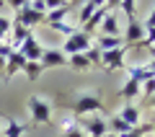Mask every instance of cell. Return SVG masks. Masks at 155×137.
<instances>
[{
	"label": "cell",
	"instance_id": "6da1fadb",
	"mask_svg": "<svg viewBox=\"0 0 155 137\" xmlns=\"http://www.w3.org/2000/svg\"><path fill=\"white\" fill-rule=\"evenodd\" d=\"M91 47H93V36L85 34L83 28H78L75 34L65 36V42H62V52H65L67 57H70V55H85Z\"/></svg>",
	"mask_w": 155,
	"mask_h": 137
},
{
	"label": "cell",
	"instance_id": "7a4b0ae2",
	"mask_svg": "<svg viewBox=\"0 0 155 137\" xmlns=\"http://www.w3.org/2000/svg\"><path fill=\"white\" fill-rule=\"evenodd\" d=\"M72 109H75L78 116H88V114H98L101 109H104V99H101L98 93H80L75 99V104H72Z\"/></svg>",
	"mask_w": 155,
	"mask_h": 137
},
{
	"label": "cell",
	"instance_id": "3957f363",
	"mask_svg": "<svg viewBox=\"0 0 155 137\" xmlns=\"http://www.w3.org/2000/svg\"><path fill=\"white\" fill-rule=\"evenodd\" d=\"M28 111H31L34 124H49L52 122V104L41 96H31L28 99Z\"/></svg>",
	"mask_w": 155,
	"mask_h": 137
},
{
	"label": "cell",
	"instance_id": "277c9868",
	"mask_svg": "<svg viewBox=\"0 0 155 137\" xmlns=\"http://www.w3.org/2000/svg\"><path fill=\"white\" fill-rule=\"evenodd\" d=\"M127 52H129V47L101 52V67H104V70H124V67H127Z\"/></svg>",
	"mask_w": 155,
	"mask_h": 137
},
{
	"label": "cell",
	"instance_id": "5b68a950",
	"mask_svg": "<svg viewBox=\"0 0 155 137\" xmlns=\"http://www.w3.org/2000/svg\"><path fill=\"white\" fill-rule=\"evenodd\" d=\"M80 127H83V132L88 137H104L106 132H109V124H106V119L101 114H93V116H83L80 119Z\"/></svg>",
	"mask_w": 155,
	"mask_h": 137
},
{
	"label": "cell",
	"instance_id": "8992f818",
	"mask_svg": "<svg viewBox=\"0 0 155 137\" xmlns=\"http://www.w3.org/2000/svg\"><path fill=\"white\" fill-rule=\"evenodd\" d=\"M44 16L47 13H39V11H34V8H23V11H18L16 16H13V23H18V26H23V28L31 31L34 26H41V23H44Z\"/></svg>",
	"mask_w": 155,
	"mask_h": 137
},
{
	"label": "cell",
	"instance_id": "52a82bcc",
	"mask_svg": "<svg viewBox=\"0 0 155 137\" xmlns=\"http://www.w3.org/2000/svg\"><path fill=\"white\" fill-rule=\"evenodd\" d=\"M122 39H124V47H140V44H142L145 28H142V23L137 21V16L127 18V34H124Z\"/></svg>",
	"mask_w": 155,
	"mask_h": 137
},
{
	"label": "cell",
	"instance_id": "ba28073f",
	"mask_svg": "<svg viewBox=\"0 0 155 137\" xmlns=\"http://www.w3.org/2000/svg\"><path fill=\"white\" fill-rule=\"evenodd\" d=\"M18 52H21V55L26 57L28 62H39V60H41V52H44V47H41V42H39L34 34H28V39L21 44V47H18Z\"/></svg>",
	"mask_w": 155,
	"mask_h": 137
},
{
	"label": "cell",
	"instance_id": "9c48e42d",
	"mask_svg": "<svg viewBox=\"0 0 155 137\" xmlns=\"http://www.w3.org/2000/svg\"><path fill=\"white\" fill-rule=\"evenodd\" d=\"M41 70H52V67H62L67 65V55L62 49H44L41 52V60H39Z\"/></svg>",
	"mask_w": 155,
	"mask_h": 137
},
{
	"label": "cell",
	"instance_id": "30bf717a",
	"mask_svg": "<svg viewBox=\"0 0 155 137\" xmlns=\"http://www.w3.org/2000/svg\"><path fill=\"white\" fill-rule=\"evenodd\" d=\"M26 62H28V60H26V57H23L21 52L16 49V52H13V55L5 60V72H3V78H5V80H11V78L16 75V72H23Z\"/></svg>",
	"mask_w": 155,
	"mask_h": 137
},
{
	"label": "cell",
	"instance_id": "8fae6325",
	"mask_svg": "<svg viewBox=\"0 0 155 137\" xmlns=\"http://www.w3.org/2000/svg\"><path fill=\"white\" fill-rule=\"evenodd\" d=\"M124 70H127V72H129V78H132V80H137L140 85L155 78V72L150 70L147 65H129V62H127V67H124Z\"/></svg>",
	"mask_w": 155,
	"mask_h": 137
},
{
	"label": "cell",
	"instance_id": "7c38bea8",
	"mask_svg": "<svg viewBox=\"0 0 155 137\" xmlns=\"http://www.w3.org/2000/svg\"><path fill=\"white\" fill-rule=\"evenodd\" d=\"M119 116H122L124 122H127L129 127H140V106L134 104V101H124V109L119 111Z\"/></svg>",
	"mask_w": 155,
	"mask_h": 137
},
{
	"label": "cell",
	"instance_id": "4fadbf2b",
	"mask_svg": "<svg viewBox=\"0 0 155 137\" xmlns=\"http://www.w3.org/2000/svg\"><path fill=\"white\" fill-rule=\"evenodd\" d=\"M93 44L98 47L101 52H111V49L124 47V39H122V36H104V34H98V39H96Z\"/></svg>",
	"mask_w": 155,
	"mask_h": 137
},
{
	"label": "cell",
	"instance_id": "5bb4252c",
	"mask_svg": "<svg viewBox=\"0 0 155 137\" xmlns=\"http://www.w3.org/2000/svg\"><path fill=\"white\" fill-rule=\"evenodd\" d=\"M101 34L104 36H122V28H119V21H116V13L109 11V16L101 23Z\"/></svg>",
	"mask_w": 155,
	"mask_h": 137
},
{
	"label": "cell",
	"instance_id": "9a60e30c",
	"mask_svg": "<svg viewBox=\"0 0 155 137\" xmlns=\"http://www.w3.org/2000/svg\"><path fill=\"white\" fill-rule=\"evenodd\" d=\"M140 93H142V85H140L137 80H132V78H127V83H124L122 91H119V96H122L124 101H134V99H140Z\"/></svg>",
	"mask_w": 155,
	"mask_h": 137
},
{
	"label": "cell",
	"instance_id": "2e32d148",
	"mask_svg": "<svg viewBox=\"0 0 155 137\" xmlns=\"http://www.w3.org/2000/svg\"><path fill=\"white\" fill-rule=\"evenodd\" d=\"M106 124H109V132H114V135H119V137L127 135L129 129H134V127H129V124H127V122H124L119 114H114L111 119H106Z\"/></svg>",
	"mask_w": 155,
	"mask_h": 137
},
{
	"label": "cell",
	"instance_id": "e0dca14e",
	"mask_svg": "<svg viewBox=\"0 0 155 137\" xmlns=\"http://www.w3.org/2000/svg\"><path fill=\"white\" fill-rule=\"evenodd\" d=\"M70 11H72V8H70V3H67V5H62V8H54V11H47V16H44V23L49 26V23H60V21H65Z\"/></svg>",
	"mask_w": 155,
	"mask_h": 137
},
{
	"label": "cell",
	"instance_id": "ac0fdd59",
	"mask_svg": "<svg viewBox=\"0 0 155 137\" xmlns=\"http://www.w3.org/2000/svg\"><path fill=\"white\" fill-rule=\"evenodd\" d=\"M60 137H83V127H80V122H78L75 116L65 119V129H62Z\"/></svg>",
	"mask_w": 155,
	"mask_h": 137
},
{
	"label": "cell",
	"instance_id": "d6986e66",
	"mask_svg": "<svg viewBox=\"0 0 155 137\" xmlns=\"http://www.w3.org/2000/svg\"><path fill=\"white\" fill-rule=\"evenodd\" d=\"M67 65H70L72 70H78V72L91 70V62H88V57H85V55H70V57H67Z\"/></svg>",
	"mask_w": 155,
	"mask_h": 137
},
{
	"label": "cell",
	"instance_id": "ffe728a7",
	"mask_svg": "<svg viewBox=\"0 0 155 137\" xmlns=\"http://www.w3.org/2000/svg\"><path fill=\"white\" fill-rule=\"evenodd\" d=\"M26 129H28L26 124H21V122H13V119H11V122L5 124V137H21Z\"/></svg>",
	"mask_w": 155,
	"mask_h": 137
},
{
	"label": "cell",
	"instance_id": "44dd1931",
	"mask_svg": "<svg viewBox=\"0 0 155 137\" xmlns=\"http://www.w3.org/2000/svg\"><path fill=\"white\" fill-rule=\"evenodd\" d=\"M96 11H98V8H96L91 0H88V3H83V5H80V13H78V21H80V26H83V23H88V18L93 16Z\"/></svg>",
	"mask_w": 155,
	"mask_h": 137
},
{
	"label": "cell",
	"instance_id": "7402d4cb",
	"mask_svg": "<svg viewBox=\"0 0 155 137\" xmlns=\"http://www.w3.org/2000/svg\"><path fill=\"white\" fill-rule=\"evenodd\" d=\"M23 72H26V78H28V80L34 83V80H36L39 75H41V72H44V70H41V65H39V62H26Z\"/></svg>",
	"mask_w": 155,
	"mask_h": 137
},
{
	"label": "cell",
	"instance_id": "603a6c76",
	"mask_svg": "<svg viewBox=\"0 0 155 137\" xmlns=\"http://www.w3.org/2000/svg\"><path fill=\"white\" fill-rule=\"evenodd\" d=\"M49 28H54L57 34H65V36H70V34L78 31V26H70L67 21H60V23H49Z\"/></svg>",
	"mask_w": 155,
	"mask_h": 137
},
{
	"label": "cell",
	"instance_id": "cb8c5ba5",
	"mask_svg": "<svg viewBox=\"0 0 155 137\" xmlns=\"http://www.w3.org/2000/svg\"><path fill=\"white\" fill-rule=\"evenodd\" d=\"M85 57H88V62H91V67H101V49H98V47H96V44H93V47H91V49L88 52H85Z\"/></svg>",
	"mask_w": 155,
	"mask_h": 137
},
{
	"label": "cell",
	"instance_id": "d4e9b609",
	"mask_svg": "<svg viewBox=\"0 0 155 137\" xmlns=\"http://www.w3.org/2000/svg\"><path fill=\"white\" fill-rule=\"evenodd\" d=\"M11 28H13V21L11 18H5V16H0V34H3V36H11Z\"/></svg>",
	"mask_w": 155,
	"mask_h": 137
},
{
	"label": "cell",
	"instance_id": "484cf974",
	"mask_svg": "<svg viewBox=\"0 0 155 137\" xmlns=\"http://www.w3.org/2000/svg\"><path fill=\"white\" fill-rule=\"evenodd\" d=\"M140 96H145V99H153V96H155V78L147 80V83H142V93H140Z\"/></svg>",
	"mask_w": 155,
	"mask_h": 137
},
{
	"label": "cell",
	"instance_id": "4316f807",
	"mask_svg": "<svg viewBox=\"0 0 155 137\" xmlns=\"http://www.w3.org/2000/svg\"><path fill=\"white\" fill-rule=\"evenodd\" d=\"M28 3H31V0H5V5H11L13 11H23V8H28Z\"/></svg>",
	"mask_w": 155,
	"mask_h": 137
},
{
	"label": "cell",
	"instance_id": "83f0119b",
	"mask_svg": "<svg viewBox=\"0 0 155 137\" xmlns=\"http://www.w3.org/2000/svg\"><path fill=\"white\" fill-rule=\"evenodd\" d=\"M145 31H147V28H155V8H153V13H150V16H147V21H145Z\"/></svg>",
	"mask_w": 155,
	"mask_h": 137
},
{
	"label": "cell",
	"instance_id": "f1b7e54d",
	"mask_svg": "<svg viewBox=\"0 0 155 137\" xmlns=\"http://www.w3.org/2000/svg\"><path fill=\"white\" fill-rule=\"evenodd\" d=\"M122 5V0H106V8H109V11H114V8H119Z\"/></svg>",
	"mask_w": 155,
	"mask_h": 137
},
{
	"label": "cell",
	"instance_id": "f546056e",
	"mask_svg": "<svg viewBox=\"0 0 155 137\" xmlns=\"http://www.w3.org/2000/svg\"><path fill=\"white\" fill-rule=\"evenodd\" d=\"M83 3H88V0H70V8H75V5H83Z\"/></svg>",
	"mask_w": 155,
	"mask_h": 137
},
{
	"label": "cell",
	"instance_id": "4dcf8cb0",
	"mask_svg": "<svg viewBox=\"0 0 155 137\" xmlns=\"http://www.w3.org/2000/svg\"><path fill=\"white\" fill-rule=\"evenodd\" d=\"M0 72H5V57H0Z\"/></svg>",
	"mask_w": 155,
	"mask_h": 137
},
{
	"label": "cell",
	"instance_id": "1f68e13d",
	"mask_svg": "<svg viewBox=\"0 0 155 137\" xmlns=\"http://www.w3.org/2000/svg\"><path fill=\"white\" fill-rule=\"evenodd\" d=\"M147 67H150V70L155 72V57H153V62H147Z\"/></svg>",
	"mask_w": 155,
	"mask_h": 137
},
{
	"label": "cell",
	"instance_id": "d6a6232c",
	"mask_svg": "<svg viewBox=\"0 0 155 137\" xmlns=\"http://www.w3.org/2000/svg\"><path fill=\"white\" fill-rule=\"evenodd\" d=\"M104 137H119V135H114V132H106V135Z\"/></svg>",
	"mask_w": 155,
	"mask_h": 137
},
{
	"label": "cell",
	"instance_id": "836d02e7",
	"mask_svg": "<svg viewBox=\"0 0 155 137\" xmlns=\"http://www.w3.org/2000/svg\"><path fill=\"white\" fill-rule=\"evenodd\" d=\"M150 101H153V109H155V96H153V99H150Z\"/></svg>",
	"mask_w": 155,
	"mask_h": 137
},
{
	"label": "cell",
	"instance_id": "e575fe53",
	"mask_svg": "<svg viewBox=\"0 0 155 137\" xmlns=\"http://www.w3.org/2000/svg\"><path fill=\"white\" fill-rule=\"evenodd\" d=\"M153 132H155V124H153Z\"/></svg>",
	"mask_w": 155,
	"mask_h": 137
},
{
	"label": "cell",
	"instance_id": "d590c367",
	"mask_svg": "<svg viewBox=\"0 0 155 137\" xmlns=\"http://www.w3.org/2000/svg\"><path fill=\"white\" fill-rule=\"evenodd\" d=\"M0 119H3V116H0Z\"/></svg>",
	"mask_w": 155,
	"mask_h": 137
}]
</instances>
